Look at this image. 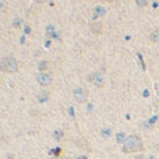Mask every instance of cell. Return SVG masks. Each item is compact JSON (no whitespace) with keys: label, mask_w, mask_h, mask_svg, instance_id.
Here are the masks:
<instances>
[{"label":"cell","mask_w":159,"mask_h":159,"mask_svg":"<svg viewBox=\"0 0 159 159\" xmlns=\"http://www.w3.org/2000/svg\"><path fill=\"white\" fill-rule=\"evenodd\" d=\"M144 151V144H142V140L138 135L133 134V135H128L123 145V152L124 154H135V152H142Z\"/></svg>","instance_id":"6da1fadb"},{"label":"cell","mask_w":159,"mask_h":159,"mask_svg":"<svg viewBox=\"0 0 159 159\" xmlns=\"http://www.w3.org/2000/svg\"><path fill=\"white\" fill-rule=\"evenodd\" d=\"M88 81L94 84L96 88H101L105 85V78H103V76H102L101 73H92V74L88 77Z\"/></svg>","instance_id":"5b68a950"},{"label":"cell","mask_w":159,"mask_h":159,"mask_svg":"<svg viewBox=\"0 0 159 159\" xmlns=\"http://www.w3.org/2000/svg\"><path fill=\"white\" fill-rule=\"evenodd\" d=\"M63 137V131H56V133H54V138H56V140H60V138Z\"/></svg>","instance_id":"4fadbf2b"},{"label":"cell","mask_w":159,"mask_h":159,"mask_svg":"<svg viewBox=\"0 0 159 159\" xmlns=\"http://www.w3.org/2000/svg\"><path fill=\"white\" fill-rule=\"evenodd\" d=\"M52 159H66V158H64V156H56V158H54V156H53V158H52Z\"/></svg>","instance_id":"2e32d148"},{"label":"cell","mask_w":159,"mask_h":159,"mask_svg":"<svg viewBox=\"0 0 159 159\" xmlns=\"http://www.w3.org/2000/svg\"><path fill=\"white\" fill-rule=\"evenodd\" d=\"M126 140H127V137H126V134H124V133H117V134H116V142H117V144L124 145Z\"/></svg>","instance_id":"52a82bcc"},{"label":"cell","mask_w":159,"mask_h":159,"mask_svg":"<svg viewBox=\"0 0 159 159\" xmlns=\"http://www.w3.org/2000/svg\"><path fill=\"white\" fill-rule=\"evenodd\" d=\"M134 159H145V158H144V155H137Z\"/></svg>","instance_id":"9a60e30c"},{"label":"cell","mask_w":159,"mask_h":159,"mask_svg":"<svg viewBox=\"0 0 159 159\" xmlns=\"http://www.w3.org/2000/svg\"><path fill=\"white\" fill-rule=\"evenodd\" d=\"M110 134H112V130H110V128H105V130H102V135H103V137H109Z\"/></svg>","instance_id":"7c38bea8"},{"label":"cell","mask_w":159,"mask_h":159,"mask_svg":"<svg viewBox=\"0 0 159 159\" xmlns=\"http://www.w3.org/2000/svg\"><path fill=\"white\" fill-rule=\"evenodd\" d=\"M149 39H151L152 42H159V29H155V31L149 35Z\"/></svg>","instance_id":"9c48e42d"},{"label":"cell","mask_w":159,"mask_h":159,"mask_svg":"<svg viewBox=\"0 0 159 159\" xmlns=\"http://www.w3.org/2000/svg\"><path fill=\"white\" fill-rule=\"evenodd\" d=\"M102 29H103V24L101 21H95L91 24V31L94 34H101Z\"/></svg>","instance_id":"8992f818"},{"label":"cell","mask_w":159,"mask_h":159,"mask_svg":"<svg viewBox=\"0 0 159 159\" xmlns=\"http://www.w3.org/2000/svg\"><path fill=\"white\" fill-rule=\"evenodd\" d=\"M36 81L39 83V85L42 87H49L53 81V77H52L50 73H39L38 76H36Z\"/></svg>","instance_id":"277c9868"},{"label":"cell","mask_w":159,"mask_h":159,"mask_svg":"<svg viewBox=\"0 0 159 159\" xmlns=\"http://www.w3.org/2000/svg\"><path fill=\"white\" fill-rule=\"evenodd\" d=\"M149 159H155V156H149Z\"/></svg>","instance_id":"ac0fdd59"},{"label":"cell","mask_w":159,"mask_h":159,"mask_svg":"<svg viewBox=\"0 0 159 159\" xmlns=\"http://www.w3.org/2000/svg\"><path fill=\"white\" fill-rule=\"evenodd\" d=\"M38 69H39V73H46V69H47V62H46V60H42V62H39V64H38Z\"/></svg>","instance_id":"ba28073f"},{"label":"cell","mask_w":159,"mask_h":159,"mask_svg":"<svg viewBox=\"0 0 159 159\" xmlns=\"http://www.w3.org/2000/svg\"><path fill=\"white\" fill-rule=\"evenodd\" d=\"M95 10H96V14L94 15V18H98V15H105V8L101 7V6H98Z\"/></svg>","instance_id":"30bf717a"},{"label":"cell","mask_w":159,"mask_h":159,"mask_svg":"<svg viewBox=\"0 0 159 159\" xmlns=\"http://www.w3.org/2000/svg\"><path fill=\"white\" fill-rule=\"evenodd\" d=\"M0 66H2V70L6 73H17L18 71L17 59L13 57V56H6V57H3L2 62H0Z\"/></svg>","instance_id":"7a4b0ae2"},{"label":"cell","mask_w":159,"mask_h":159,"mask_svg":"<svg viewBox=\"0 0 159 159\" xmlns=\"http://www.w3.org/2000/svg\"><path fill=\"white\" fill-rule=\"evenodd\" d=\"M77 159H88V158H87V156H84V155H81V156H78Z\"/></svg>","instance_id":"e0dca14e"},{"label":"cell","mask_w":159,"mask_h":159,"mask_svg":"<svg viewBox=\"0 0 159 159\" xmlns=\"http://www.w3.org/2000/svg\"><path fill=\"white\" fill-rule=\"evenodd\" d=\"M147 4H148L147 2H141V0H138L137 2V6H140V7H141V6H147Z\"/></svg>","instance_id":"5bb4252c"},{"label":"cell","mask_w":159,"mask_h":159,"mask_svg":"<svg viewBox=\"0 0 159 159\" xmlns=\"http://www.w3.org/2000/svg\"><path fill=\"white\" fill-rule=\"evenodd\" d=\"M88 96H89V92H88L85 88H76V89L73 91V98H74V101L78 102V103L87 102Z\"/></svg>","instance_id":"3957f363"},{"label":"cell","mask_w":159,"mask_h":159,"mask_svg":"<svg viewBox=\"0 0 159 159\" xmlns=\"http://www.w3.org/2000/svg\"><path fill=\"white\" fill-rule=\"evenodd\" d=\"M60 152H62V149H60V148H53V149H50V152H49V154H50V155H53L54 158H56V156H60Z\"/></svg>","instance_id":"8fae6325"}]
</instances>
